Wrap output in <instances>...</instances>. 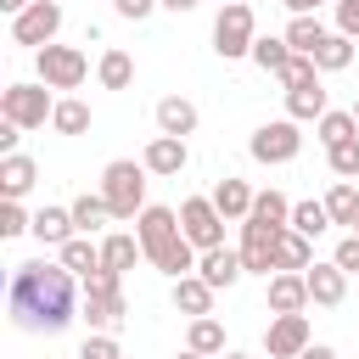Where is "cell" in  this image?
Here are the masks:
<instances>
[{"label":"cell","mask_w":359,"mask_h":359,"mask_svg":"<svg viewBox=\"0 0 359 359\" xmlns=\"http://www.w3.org/2000/svg\"><path fill=\"white\" fill-rule=\"evenodd\" d=\"M79 275L62 269V264H45V258H28L11 269V286H6V314L17 331L28 337H56L79 320L84 297H79Z\"/></svg>","instance_id":"6da1fadb"},{"label":"cell","mask_w":359,"mask_h":359,"mask_svg":"<svg viewBox=\"0 0 359 359\" xmlns=\"http://www.w3.org/2000/svg\"><path fill=\"white\" fill-rule=\"evenodd\" d=\"M135 236H140V247H146V264H151V269H163L168 280H185V275H196L202 252L185 241V230H180V213H174V208H163V202H146V213L135 219Z\"/></svg>","instance_id":"7a4b0ae2"},{"label":"cell","mask_w":359,"mask_h":359,"mask_svg":"<svg viewBox=\"0 0 359 359\" xmlns=\"http://www.w3.org/2000/svg\"><path fill=\"white\" fill-rule=\"evenodd\" d=\"M101 196L112 208V219H140L146 213V163L135 157H118L101 168Z\"/></svg>","instance_id":"3957f363"},{"label":"cell","mask_w":359,"mask_h":359,"mask_svg":"<svg viewBox=\"0 0 359 359\" xmlns=\"http://www.w3.org/2000/svg\"><path fill=\"white\" fill-rule=\"evenodd\" d=\"M252 45H258V17H252V6H247V0L219 6V17H213V50H219L224 62H241V56H252Z\"/></svg>","instance_id":"277c9868"},{"label":"cell","mask_w":359,"mask_h":359,"mask_svg":"<svg viewBox=\"0 0 359 359\" xmlns=\"http://www.w3.org/2000/svg\"><path fill=\"white\" fill-rule=\"evenodd\" d=\"M50 112H56L50 84H6V90H0V118L17 123V129H45Z\"/></svg>","instance_id":"5b68a950"},{"label":"cell","mask_w":359,"mask_h":359,"mask_svg":"<svg viewBox=\"0 0 359 359\" xmlns=\"http://www.w3.org/2000/svg\"><path fill=\"white\" fill-rule=\"evenodd\" d=\"M247 151H252V163H264V168L292 163V157L303 151V129H297L292 118H269V123H258V129H252Z\"/></svg>","instance_id":"8992f818"},{"label":"cell","mask_w":359,"mask_h":359,"mask_svg":"<svg viewBox=\"0 0 359 359\" xmlns=\"http://www.w3.org/2000/svg\"><path fill=\"white\" fill-rule=\"evenodd\" d=\"M34 67H39V84H50V90H79L84 73H90V56H84L79 45H45V50H34Z\"/></svg>","instance_id":"52a82bcc"},{"label":"cell","mask_w":359,"mask_h":359,"mask_svg":"<svg viewBox=\"0 0 359 359\" xmlns=\"http://www.w3.org/2000/svg\"><path fill=\"white\" fill-rule=\"evenodd\" d=\"M180 230H185V241H191L196 252L224 247V213L213 208V196H185V202H180Z\"/></svg>","instance_id":"ba28073f"},{"label":"cell","mask_w":359,"mask_h":359,"mask_svg":"<svg viewBox=\"0 0 359 359\" xmlns=\"http://www.w3.org/2000/svg\"><path fill=\"white\" fill-rule=\"evenodd\" d=\"M56 34H62V0H34L22 17H11V45L45 50V45H56Z\"/></svg>","instance_id":"9c48e42d"},{"label":"cell","mask_w":359,"mask_h":359,"mask_svg":"<svg viewBox=\"0 0 359 359\" xmlns=\"http://www.w3.org/2000/svg\"><path fill=\"white\" fill-rule=\"evenodd\" d=\"M275 247H280V230L275 224H258V219H241V264H247V275H275Z\"/></svg>","instance_id":"30bf717a"},{"label":"cell","mask_w":359,"mask_h":359,"mask_svg":"<svg viewBox=\"0 0 359 359\" xmlns=\"http://www.w3.org/2000/svg\"><path fill=\"white\" fill-rule=\"evenodd\" d=\"M309 342H314L309 314H275V320L264 325V353H269V359H297Z\"/></svg>","instance_id":"8fae6325"},{"label":"cell","mask_w":359,"mask_h":359,"mask_svg":"<svg viewBox=\"0 0 359 359\" xmlns=\"http://www.w3.org/2000/svg\"><path fill=\"white\" fill-rule=\"evenodd\" d=\"M140 163H146V174L174 180V174L191 163V146H185L180 135H151V140H146V151H140Z\"/></svg>","instance_id":"7c38bea8"},{"label":"cell","mask_w":359,"mask_h":359,"mask_svg":"<svg viewBox=\"0 0 359 359\" xmlns=\"http://www.w3.org/2000/svg\"><path fill=\"white\" fill-rule=\"evenodd\" d=\"M196 275H202L213 292H224V286H236V280L247 275V264H241V252H236V247H213V252H202Z\"/></svg>","instance_id":"4fadbf2b"},{"label":"cell","mask_w":359,"mask_h":359,"mask_svg":"<svg viewBox=\"0 0 359 359\" xmlns=\"http://www.w3.org/2000/svg\"><path fill=\"white\" fill-rule=\"evenodd\" d=\"M303 280H309V303H320V309H337L348 297V275L337 264H309Z\"/></svg>","instance_id":"5bb4252c"},{"label":"cell","mask_w":359,"mask_h":359,"mask_svg":"<svg viewBox=\"0 0 359 359\" xmlns=\"http://www.w3.org/2000/svg\"><path fill=\"white\" fill-rule=\"evenodd\" d=\"M264 303H269V314H303L309 309V280L303 275H269Z\"/></svg>","instance_id":"9a60e30c"},{"label":"cell","mask_w":359,"mask_h":359,"mask_svg":"<svg viewBox=\"0 0 359 359\" xmlns=\"http://www.w3.org/2000/svg\"><path fill=\"white\" fill-rule=\"evenodd\" d=\"M325 112H331V101H325V84H320V79L286 90V118H292V123H320Z\"/></svg>","instance_id":"2e32d148"},{"label":"cell","mask_w":359,"mask_h":359,"mask_svg":"<svg viewBox=\"0 0 359 359\" xmlns=\"http://www.w3.org/2000/svg\"><path fill=\"white\" fill-rule=\"evenodd\" d=\"M151 118H157V135H180V140L196 135V101H185V95H163Z\"/></svg>","instance_id":"e0dca14e"},{"label":"cell","mask_w":359,"mask_h":359,"mask_svg":"<svg viewBox=\"0 0 359 359\" xmlns=\"http://www.w3.org/2000/svg\"><path fill=\"white\" fill-rule=\"evenodd\" d=\"M34 180H39V163L34 157H22V151L0 157V191H6V202H22L34 191Z\"/></svg>","instance_id":"ac0fdd59"},{"label":"cell","mask_w":359,"mask_h":359,"mask_svg":"<svg viewBox=\"0 0 359 359\" xmlns=\"http://www.w3.org/2000/svg\"><path fill=\"white\" fill-rule=\"evenodd\" d=\"M252 202H258V191H252L247 180H236V174H224V180L213 185V208H219L224 219H247Z\"/></svg>","instance_id":"d6986e66"},{"label":"cell","mask_w":359,"mask_h":359,"mask_svg":"<svg viewBox=\"0 0 359 359\" xmlns=\"http://www.w3.org/2000/svg\"><path fill=\"white\" fill-rule=\"evenodd\" d=\"M73 230H79V224H73V208H39L28 236H34V241H45V247H67V241H73Z\"/></svg>","instance_id":"ffe728a7"},{"label":"cell","mask_w":359,"mask_h":359,"mask_svg":"<svg viewBox=\"0 0 359 359\" xmlns=\"http://www.w3.org/2000/svg\"><path fill=\"white\" fill-rule=\"evenodd\" d=\"M146 258V247H140V236H129V230H112V236H101V264L107 269H118V275H129L135 264Z\"/></svg>","instance_id":"44dd1931"},{"label":"cell","mask_w":359,"mask_h":359,"mask_svg":"<svg viewBox=\"0 0 359 359\" xmlns=\"http://www.w3.org/2000/svg\"><path fill=\"white\" fill-rule=\"evenodd\" d=\"M314 264V241L297 236V230H280V247H275V275H303Z\"/></svg>","instance_id":"7402d4cb"},{"label":"cell","mask_w":359,"mask_h":359,"mask_svg":"<svg viewBox=\"0 0 359 359\" xmlns=\"http://www.w3.org/2000/svg\"><path fill=\"white\" fill-rule=\"evenodd\" d=\"M123 314H129L123 292H118V297H84V309H79V320H84L90 331H107V337L123 325Z\"/></svg>","instance_id":"603a6c76"},{"label":"cell","mask_w":359,"mask_h":359,"mask_svg":"<svg viewBox=\"0 0 359 359\" xmlns=\"http://www.w3.org/2000/svg\"><path fill=\"white\" fill-rule=\"evenodd\" d=\"M174 309H180V314H191V320L213 314V286H208L202 275H185V280H174Z\"/></svg>","instance_id":"cb8c5ba5"},{"label":"cell","mask_w":359,"mask_h":359,"mask_svg":"<svg viewBox=\"0 0 359 359\" xmlns=\"http://www.w3.org/2000/svg\"><path fill=\"white\" fill-rule=\"evenodd\" d=\"M56 264H62V269H73V275L84 280L90 269H101V241H90V236H73L67 247H56Z\"/></svg>","instance_id":"d4e9b609"},{"label":"cell","mask_w":359,"mask_h":359,"mask_svg":"<svg viewBox=\"0 0 359 359\" xmlns=\"http://www.w3.org/2000/svg\"><path fill=\"white\" fill-rule=\"evenodd\" d=\"M320 202H325L331 224H348V230L359 224V185H353V180H337V185H331V191H325Z\"/></svg>","instance_id":"484cf974"},{"label":"cell","mask_w":359,"mask_h":359,"mask_svg":"<svg viewBox=\"0 0 359 359\" xmlns=\"http://www.w3.org/2000/svg\"><path fill=\"white\" fill-rule=\"evenodd\" d=\"M280 39L292 45V56H314V50H320V39H325V22H320V17H292Z\"/></svg>","instance_id":"4316f807"},{"label":"cell","mask_w":359,"mask_h":359,"mask_svg":"<svg viewBox=\"0 0 359 359\" xmlns=\"http://www.w3.org/2000/svg\"><path fill=\"white\" fill-rule=\"evenodd\" d=\"M95 79H101V90H129L135 84V62H129V50H101V67H95Z\"/></svg>","instance_id":"83f0119b"},{"label":"cell","mask_w":359,"mask_h":359,"mask_svg":"<svg viewBox=\"0 0 359 359\" xmlns=\"http://www.w3.org/2000/svg\"><path fill=\"white\" fill-rule=\"evenodd\" d=\"M67 208H73V224H79V236H95V230L112 219V208H107V196H101V191H95V196H90V191H84V196H73Z\"/></svg>","instance_id":"f1b7e54d"},{"label":"cell","mask_w":359,"mask_h":359,"mask_svg":"<svg viewBox=\"0 0 359 359\" xmlns=\"http://www.w3.org/2000/svg\"><path fill=\"white\" fill-rule=\"evenodd\" d=\"M185 348H196V353H208V359H219V353H224V325H219L213 314H202V320H191V331H185Z\"/></svg>","instance_id":"f546056e"},{"label":"cell","mask_w":359,"mask_h":359,"mask_svg":"<svg viewBox=\"0 0 359 359\" xmlns=\"http://www.w3.org/2000/svg\"><path fill=\"white\" fill-rule=\"evenodd\" d=\"M348 62H353V39H348V34H325L320 50H314V67H320V73H342Z\"/></svg>","instance_id":"4dcf8cb0"},{"label":"cell","mask_w":359,"mask_h":359,"mask_svg":"<svg viewBox=\"0 0 359 359\" xmlns=\"http://www.w3.org/2000/svg\"><path fill=\"white\" fill-rule=\"evenodd\" d=\"M247 219L275 224V230H292V202H286L280 191H258V202H252V213H247Z\"/></svg>","instance_id":"1f68e13d"},{"label":"cell","mask_w":359,"mask_h":359,"mask_svg":"<svg viewBox=\"0 0 359 359\" xmlns=\"http://www.w3.org/2000/svg\"><path fill=\"white\" fill-rule=\"evenodd\" d=\"M292 230L297 236H325L331 230V213H325V202H292Z\"/></svg>","instance_id":"d6a6232c"},{"label":"cell","mask_w":359,"mask_h":359,"mask_svg":"<svg viewBox=\"0 0 359 359\" xmlns=\"http://www.w3.org/2000/svg\"><path fill=\"white\" fill-rule=\"evenodd\" d=\"M252 62H258L264 73H275V79H280V73H286V62H292V45H286V39H275V34H269V39L258 34V45H252Z\"/></svg>","instance_id":"836d02e7"},{"label":"cell","mask_w":359,"mask_h":359,"mask_svg":"<svg viewBox=\"0 0 359 359\" xmlns=\"http://www.w3.org/2000/svg\"><path fill=\"white\" fill-rule=\"evenodd\" d=\"M50 129H56V135H84V129H90V107H84V101H73V95H67V101H56Z\"/></svg>","instance_id":"e575fe53"},{"label":"cell","mask_w":359,"mask_h":359,"mask_svg":"<svg viewBox=\"0 0 359 359\" xmlns=\"http://www.w3.org/2000/svg\"><path fill=\"white\" fill-rule=\"evenodd\" d=\"M314 135H320V146L331 151V146H342V140H353V135H359V123H353V112H325V118L314 123Z\"/></svg>","instance_id":"d590c367"},{"label":"cell","mask_w":359,"mask_h":359,"mask_svg":"<svg viewBox=\"0 0 359 359\" xmlns=\"http://www.w3.org/2000/svg\"><path fill=\"white\" fill-rule=\"evenodd\" d=\"M325 163H331V174H337V180H359V135H353V140H342V146H331V151H325Z\"/></svg>","instance_id":"8d00e7d4"},{"label":"cell","mask_w":359,"mask_h":359,"mask_svg":"<svg viewBox=\"0 0 359 359\" xmlns=\"http://www.w3.org/2000/svg\"><path fill=\"white\" fill-rule=\"evenodd\" d=\"M79 286H84V297H118V292H123V275L101 264V269H90V275H84Z\"/></svg>","instance_id":"74e56055"},{"label":"cell","mask_w":359,"mask_h":359,"mask_svg":"<svg viewBox=\"0 0 359 359\" xmlns=\"http://www.w3.org/2000/svg\"><path fill=\"white\" fill-rule=\"evenodd\" d=\"M79 359H123V348H118V337H107V331H90V337L79 342Z\"/></svg>","instance_id":"f35d334b"},{"label":"cell","mask_w":359,"mask_h":359,"mask_svg":"<svg viewBox=\"0 0 359 359\" xmlns=\"http://www.w3.org/2000/svg\"><path fill=\"white\" fill-rule=\"evenodd\" d=\"M314 79H320L314 56H292V62H286V73H280V90H297V84H314Z\"/></svg>","instance_id":"ab89813d"},{"label":"cell","mask_w":359,"mask_h":359,"mask_svg":"<svg viewBox=\"0 0 359 359\" xmlns=\"http://www.w3.org/2000/svg\"><path fill=\"white\" fill-rule=\"evenodd\" d=\"M22 230H34V213H22V202H6V208H0V236L11 241V236H22Z\"/></svg>","instance_id":"60d3db41"},{"label":"cell","mask_w":359,"mask_h":359,"mask_svg":"<svg viewBox=\"0 0 359 359\" xmlns=\"http://www.w3.org/2000/svg\"><path fill=\"white\" fill-rule=\"evenodd\" d=\"M331 264H337L342 275H359V236H353V230H348V236L337 241V252H331Z\"/></svg>","instance_id":"b9f144b4"},{"label":"cell","mask_w":359,"mask_h":359,"mask_svg":"<svg viewBox=\"0 0 359 359\" xmlns=\"http://www.w3.org/2000/svg\"><path fill=\"white\" fill-rule=\"evenodd\" d=\"M112 11H118L123 22H146V17L157 11V0H112Z\"/></svg>","instance_id":"7bdbcfd3"},{"label":"cell","mask_w":359,"mask_h":359,"mask_svg":"<svg viewBox=\"0 0 359 359\" xmlns=\"http://www.w3.org/2000/svg\"><path fill=\"white\" fill-rule=\"evenodd\" d=\"M337 34L359 39V0H337Z\"/></svg>","instance_id":"ee69618b"},{"label":"cell","mask_w":359,"mask_h":359,"mask_svg":"<svg viewBox=\"0 0 359 359\" xmlns=\"http://www.w3.org/2000/svg\"><path fill=\"white\" fill-rule=\"evenodd\" d=\"M292 17H320V6H331V0H280Z\"/></svg>","instance_id":"f6af8a7d"},{"label":"cell","mask_w":359,"mask_h":359,"mask_svg":"<svg viewBox=\"0 0 359 359\" xmlns=\"http://www.w3.org/2000/svg\"><path fill=\"white\" fill-rule=\"evenodd\" d=\"M17 135H22V129H17V123H6V118H0V157H11V151H17Z\"/></svg>","instance_id":"bcb514c9"},{"label":"cell","mask_w":359,"mask_h":359,"mask_svg":"<svg viewBox=\"0 0 359 359\" xmlns=\"http://www.w3.org/2000/svg\"><path fill=\"white\" fill-rule=\"evenodd\" d=\"M297 359H337V348H331V342H309Z\"/></svg>","instance_id":"7dc6e473"},{"label":"cell","mask_w":359,"mask_h":359,"mask_svg":"<svg viewBox=\"0 0 359 359\" xmlns=\"http://www.w3.org/2000/svg\"><path fill=\"white\" fill-rule=\"evenodd\" d=\"M157 6H163V11H174V17H185V11H196L202 0H157Z\"/></svg>","instance_id":"c3c4849f"},{"label":"cell","mask_w":359,"mask_h":359,"mask_svg":"<svg viewBox=\"0 0 359 359\" xmlns=\"http://www.w3.org/2000/svg\"><path fill=\"white\" fill-rule=\"evenodd\" d=\"M28 6H34V0H0V11H6V17H22Z\"/></svg>","instance_id":"681fc988"},{"label":"cell","mask_w":359,"mask_h":359,"mask_svg":"<svg viewBox=\"0 0 359 359\" xmlns=\"http://www.w3.org/2000/svg\"><path fill=\"white\" fill-rule=\"evenodd\" d=\"M174 359H208V353H196V348H185V353H174Z\"/></svg>","instance_id":"f907efd6"},{"label":"cell","mask_w":359,"mask_h":359,"mask_svg":"<svg viewBox=\"0 0 359 359\" xmlns=\"http://www.w3.org/2000/svg\"><path fill=\"white\" fill-rule=\"evenodd\" d=\"M219 359H252V353H236V348H224V353H219Z\"/></svg>","instance_id":"816d5d0a"},{"label":"cell","mask_w":359,"mask_h":359,"mask_svg":"<svg viewBox=\"0 0 359 359\" xmlns=\"http://www.w3.org/2000/svg\"><path fill=\"white\" fill-rule=\"evenodd\" d=\"M348 112H353V123H359V95H353V107H348Z\"/></svg>","instance_id":"f5cc1de1"},{"label":"cell","mask_w":359,"mask_h":359,"mask_svg":"<svg viewBox=\"0 0 359 359\" xmlns=\"http://www.w3.org/2000/svg\"><path fill=\"white\" fill-rule=\"evenodd\" d=\"M219 6H236V0H219Z\"/></svg>","instance_id":"db71d44e"},{"label":"cell","mask_w":359,"mask_h":359,"mask_svg":"<svg viewBox=\"0 0 359 359\" xmlns=\"http://www.w3.org/2000/svg\"><path fill=\"white\" fill-rule=\"evenodd\" d=\"M353 236H359V224H353Z\"/></svg>","instance_id":"11a10c76"}]
</instances>
